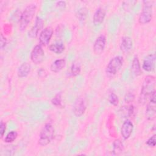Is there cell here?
Masks as SVG:
<instances>
[{
    "instance_id": "6da1fadb",
    "label": "cell",
    "mask_w": 156,
    "mask_h": 156,
    "mask_svg": "<svg viewBox=\"0 0 156 156\" xmlns=\"http://www.w3.org/2000/svg\"><path fill=\"white\" fill-rule=\"evenodd\" d=\"M155 91V78L152 75L146 76L140 91L138 102L140 105H144L149 99L152 94Z\"/></svg>"
},
{
    "instance_id": "7a4b0ae2",
    "label": "cell",
    "mask_w": 156,
    "mask_h": 156,
    "mask_svg": "<svg viewBox=\"0 0 156 156\" xmlns=\"http://www.w3.org/2000/svg\"><path fill=\"white\" fill-rule=\"evenodd\" d=\"M37 7L35 4L28 5L23 10L19 20V29L20 31H24L35 14Z\"/></svg>"
},
{
    "instance_id": "3957f363",
    "label": "cell",
    "mask_w": 156,
    "mask_h": 156,
    "mask_svg": "<svg viewBox=\"0 0 156 156\" xmlns=\"http://www.w3.org/2000/svg\"><path fill=\"white\" fill-rule=\"evenodd\" d=\"M54 134V128L51 122L46 123L42 127L38 140V144L41 146L48 145L53 139Z\"/></svg>"
},
{
    "instance_id": "277c9868",
    "label": "cell",
    "mask_w": 156,
    "mask_h": 156,
    "mask_svg": "<svg viewBox=\"0 0 156 156\" xmlns=\"http://www.w3.org/2000/svg\"><path fill=\"white\" fill-rule=\"evenodd\" d=\"M123 57L120 55L116 56L112 58L108 62L105 73L108 77H113L115 76L121 68L123 65Z\"/></svg>"
},
{
    "instance_id": "5b68a950",
    "label": "cell",
    "mask_w": 156,
    "mask_h": 156,
    "mask_svg": "<svg viewBox=\"0 0 156 156\" xmlns=\"http://www.w3.org/2000/svg\"><path fill=\"white\" fill-rule=\"evenodd\" d=\"M143 7L138 18V22L140 24H146L149 23L152 18V2L151 1H144Z\"/></svg>"
},
{
    "instance_id": "8992f818",
    "label": "cell",
    "mask_w": 156,
    "mask_h": 156,
    "mask_svg": "<svg viewBox=\"0 0 156 156\" xmlns=\"http://www.w3.org/2000/svg\"><path fill=\"white\" fill-rule=\"evenodd\" d=\"M156 115V94L155 91L152 94L149 99L146 110V118L147 120L152 121L155 119Z\"/></svg>"
},
{
    "instance_id": "52a82bcc",
    "label": "cell",
    "mask_w": 156,
    "mask_h": 156,
    "mask_svg": "<svg viewBox=\"0 0 156 156\" xmlns=\"http://www.w3.org/2000/svg\"><path fill=\"white\" fill-rule=\"evenodd\" d=\"M44 52L40 44H37L32 49L30 58L31 61L35 65L40 64L44 60Z\"/></svg>"
},
{
    "instance_id": "ba28073f",
    "label": "cell",
    "mask_w": 156,
    "mask_h": 156,
    "mask_svg": "<svg viewBox=\"0 0 156 156\" xmlns=\"http://www.w3.org/2000/svg\"><path fill=\"white\" fill-rule=\"evenodd\" d=\"M87 109V104L83 97L77 98L73 105V113L77 117L82 116Z\"/></svg>"
},
{
    "instance_id": "9c48e42d",
    "label": "cell",
    "mask_w": 156,
    "mask_h": 156,
    "mask_svg": "<svg viewBox=\"0 0 156 156\" xmlns=\"http://www.w3.org/2000/svg\"><path fill=\"white\" fill-rule=\"evenodd\" d=\"M53 35V29L50 27L48 26L41 31V32L39 34V37H38V41L40 43V44L41 46H47L52 37Z\"/></svg>"
},
{
    "instance_id": "30bf717a",
    "label": "cell",
    "mask_w": 156,
    "mask_h": 156,
    "mask_svg": "<svg viewBox=\"0 0 156 156\" xmlns=\"http://www.w3.org/2000/svg\"><path fill=\"white\" fill-rule=\"evenodd\" d=\"M106 37L104 35H101L97 37L93 44V51L96 55L101 54L105 47Z\"/></svg>"
},
{
    "instance_id": "8fae6325",
    "label": "cell",
    "mask_w": 156,
    "mask_h": 156,
    "mask_svg": "<svg viewBox=\"0 0 156 156\" xmlns=\"http://www.w3.org/2000/svg\"><path fill=\"white\" fill-rule=\"evenodd\" d=\"M44 25V22L43 20L39 16L36 17L35 21V24L32 26V27L29 30L28 32V36L29 37L31 38H36L40 30L43 27Z\"/></svg>"
},
{
    "instance_id": "7c38bea8",
    "label": "cell",
    "mask_w": 156,
    "mask_h": 156,
    "mask_svg": "<svg viewBox=\"0 0 156 156\" xmlns=\"http://www.w3.org/2000/svg\"><path fill=\"white\" fill-rule=\"evenodd\" d=\"M155 54L154 53L151 54L145 57L142 68L147 72L152 71L155 68Z\"/></svg>"
},
{
    "instance_id": "4fadbf2b",
    "label": "cell",
    "mask_w": 156,
    "mask_h": 156,
    "mask_svg": "<svg viewBox=\"0 0 156 156\" xmlns=\"http://www.w3.org/2000/svg\"><path fill=\"white\" fill-rule=\"evenodd\" d=\"M133 130V123L131 122V121L127 119L126 120L122 126H121V133L122 135V137L124 139V140H127L128 139Z\"/></svg>"
},
{
    "instance_id": "5bb4252c",
    "label": "cell",
    "mask_w": 156,
    "mask_h": 156,
    "mask_svg": "<svg viewBox=\"0 0 156 156\" xmlns=\"http://www.w3.org/2000/svg\"><path fill=\"white\" fill-rule=\"evenodd\" d=\"M106 15L105 10L102 7H99L94 13L93 23L95 26H100L104 21Z\"/></svg>"
},
{
    "instance_id": "9a60e30c",
    "label": "cell",
    "mask_w": 156,
    "mask_h": 156,
    "mask_svg": "<svg viewBox=\"0 0 156 156\" xmlns=\"http://www.w3.org/2000/svg\"><path fill=\"white\" fill-rule=\"evenodd\" d=\"M132 40L130 37L128 36L123 37L121 39V44H120V49L122 51V52L124 54H127L132 48Z\"/></svg>"
},
{
    "instance_id": "2e32d148",
    "label": "cell",
    "mask_w": 156,
    "mask_h": 156,
    "mask_svg": "<svg viewBox=\"0 0 156 156\" xmlns=\"http://www.w3.org/2000/svg\"><path fill=\"white\" fill-rule=\"evenodd\" d=\"M66 66V60L64 58L55 60L50 66V70L53 73L61 71Z\"/></svg>"
},
{
    "instance_id": "e0dca14e",
    "label": "cell",
    "mask_w": 156,
    "mask_h": 156,
    "mask_svg": "<svg viewBox=\"0 0 156 156\" xmlns=\"http://www.w3.org/2000/svg\"><path fill=\"white\" fill-rule=\"evenodd\" d=\"M31 66L28 63H22L18 68L17 71V74L19 77L23 78L27 77L30 72Z\"/></svg>"
},
{
    "instance_id": "ac0fdd59",
    "label": "cell",
    "mask_w": 156,
    "mask_h": 156,
    "mask_svg": "<svg viewBox=\"0 0 156 156\" xmlns=\"http://www.w3.org/2000/svg\"><path fill=\"white\" fill-rule=\"evenodd\" d=\"M131 70L132 74L135 76H139L141 74V68L140 63L137 56H135L132 60V65H131Z\"/></svg>"
},
{
    "instance_id": "d6986e66",
    "label": "cell",
    "mask_w": 156,
    "mask_h": 156,
    "mask_svg": "<svg viewBox=\"0 0 156 156\" xmlns=\"http://www.w3.org/2000/svg\"><path fill=\"white\" fill-rule=\"evenodd\" d=\"M124 151V145L119 139L115 140L113 143V154L115 155H120Z\"/></svg>"
},
{
    "instance_id": "ffe728a7",
    "label": "cell",
    "mask_w": 156,
    "mask_h": 156,
    "mask_svg": "<svg viewBox=\"0 0 156 156\" xmlns=\"http://www.w3.org/2000/svg\"><path fill=\"white\" fill-rule=\"evenodd\" d=\"M48 48L49 50L51 52L57 54H59L62 53L65 51V47L63 43H56L49 45Z\"/></svg>"
},
{
    "instance_id": "44dd1931",
    "label": "cell",
    "mask_w": 156,
    "mask_h": 156,
    "mask_svg": "<svg viewBox=\"0 0 156 156\" xmlns=\"http://www.w3.org/2000/svg\"><path fill=\"white\" fill-rule=\"evenodd\" d=\"M81 72V66L80 63L75 61L73 63L71 67V74L73 76H77L80 74Z\"/></svg>"
},
{
    "instance_id": "7402d4cb",
    "label": "cell",
    "mask_w": 156,
    "mask_h": 156,
    "mask_svg": "<svg viewBox=\"0 0 156 156\" xmlns=\"http://www.w3.org/2000/svg\"><path fill=\"white\" fill-rule=\"evenodd\" d=\"M51 104L57 107H62V93L60 92L57 93L51 99Z\"/></svg>"
},
{
    "instance_id": "603a6c76",
    "label": "cell",
    "mask_w": 156,
    "mask_h": 156,
    "mask_svg": "<svg viewBox=\"0 0 156 156\" xmlns=\"http://www.w3.org/2000/svg\"><path fill=\"white\" fill-rule=\"evenodd\" d=\"M17 136H18L17 132L14 131V130L10 131L6 135V136L4 138V141H5V143H12L16 139Z\"/></svg>"
},
{
    "instance_id": "cb8c5ba5",
    "label": "cell",
    "mask_w": 156,
    "mask_h": 156,
    "mask_svg": "<svg viewBox=\"0 0 156 156\" xmlns=\"http://www.w3.org/2000/svg\"><path fill=\"white\" fill-rule=\"evenodd\" d=\"M88 14V10L85 7H82L77 11V18L80 21H84L87 18V16Z\"/></svg>"
},
{
    "instance_id": "d4e9b609",
    "label": "cell",
    "mask_w": 156,
    "mask_h": 156,
    "mask_svg": "<svg viewBox=\"0 0 156 156\" xmlns=\"http://www.w3.org/2000/svg\"><path fill=\"white\" fill-rule=\"evenodd\" d=\"M108 101L109 102L114 105V106H117L119 104V98L118 96L113 92H111L109 95H108Z\"/></svg>"
},
{
    "instance_id": "484cf974",
    "label": "cell",
    "mask_w": 156,
    "mask_h": 156,
    "mask_svg": "<svg viewBox=\"0 0 156 156\" xmlns=\"http://www.w3.org/2000/svg\"><path fill=\"white\" fill-rule=\"evenodd\" d=\"M127 107V108H124L122 110L121 109L122 114H124L125 116H131L134 112L133 107L132 105H130Z\"/></svg>"
},
{
    "instance_id": "4316f807",
    "label": "cell",
    "mask_w": 156,
    "mask_h": 156,
    "mask_svg": "<svg viewBox=\"0 0 156 156\" xmlns=\"http://www.w3.org/2000/svg\"><path fill=\"white\" fill-rule=\"evenodd\" d=\"M146 144L151 147H154L155 146V144H156V135H155V134H154L152 136H151L146 141Z\"/></svg>"
},
{
    "instance_id": "83f0119b",
    "label": "cell",
    "mask_w": 156,
    "mask_h": 156,
    "mask_svg": "<svg viewBox=\"0 0 156 156\" xmlns=\"http://www.w3.org/2000/svg\"><path fill=\"white\" fill-rule=\"evenodd\" d=\"M135 99V95L133 93L129 92L124 96V101L126 103L132 102Z\"/></svg>"
},
{
    "instance_id": "f1b7e54d",
    "label": "cell",
    "mask_w": 156,
    "mask_h": 156,
    "mask_svg": "<svg viewBox=\"0 0 156 156\" xmlns=\"http://www.w3.org/2000/svg\"><path fill=\"white\" fill-rule=\"evenodd\" d=\"M6 130V124L5 122H4L2 121H1L0 124V133H1V138H2L4 136V135L5 133Z\"/></svg>"
},
{
    "instance_id": "f546056e",
    "label": "cell",
    "mask_w": 156,
    "mask_h": 156,
    "mask_svg": "<svg viewBox=\"0 0 156 156\" xmlns=\"http://www.w3.org/2000/svg\"><path fill=\"white\" fill-rule=\"evenodd\" d=\"M0 41H1V48L2 49L7 44V39L3 35L2 33H1V38H0Z\"/></svg>"
},
{
    "instance_id": "4dcf8cb0",
    "label": "cell",
    "mask_w": 156,
    "mask_h": 156,
    "mask_svg": "<svg viewBox=\"0 0 156 156\" xmlns=\"http://www.w3.org/2000/svg\"><path fill=\"white\" fill-rule=\"evenodd\" d=\"M56 6L58 8H60V9H64L66 7V2L65 1H57L56 2Z\"/></svg>"
}]
</instances>
